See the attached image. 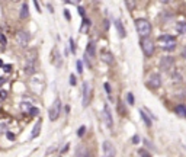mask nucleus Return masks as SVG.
I'll return each mask as SVG.
<instances>
[{"label": "nucleus", "mask_w": 186, "mask_h": 157, "mask_svg": "<svg viewBox=\"0 0 186 157\" xmlns=\"http://www.w3.org/2000/svg\"><path fill=\"white\" fill-rule=\"evenodd\" d=\"M182 57H183V58H186V47H185V48H183V51H182Z\"/></svg>", "instance_id": "45"}, {"label": "nucleus", "mask_w": 186, "mask_h": 157, "mask_svg": "<svg viewBox=\"0 0 186 157\" xmlns=\"http://www.w3.org/2000/svg\"><path fill=\"white\" fill-rule=\"evenodd\" d=\"M70 47H71V53H76V47H74V39L73 38H70Z\"/></svg>", "instance_id": "31"}, {"label": "nucleus", "mask_w": 186, "mask_h": 157, "mask_svg": "<svg viewBox=\"0 0 186 157\" xmlns=\"http://www.w3.org/2000/svg\"><path fill=\"white\" fill-rule=\"evenodd\" d=\"M41 127H42V119H38V121H36V124L34 125L32 132H31V138H32V140H34V138H36V137L39 135V132H41Z\"/></svg>", "instance_id": "13"}, {"label": "nucleus", "mask_w": 186, "mask_h": 157, "mask_svg": "<svg viewBox=\"0 0 186 157\" xmlns=\"http://www.w3.org/2000/svg\"><path fill=\"white\" fill-rule=\"evenodd\" d=\"M20 108H22V109H23V111H28V109H29V108H31V105H28V103H26V102H23V103H22V106H20Z\"/></svg>", "instance_id": "35"}, {"label": "nucleus", "mask_w": 186, "mask_h": 157, "mask_svg": "<svg viewBox=\"0 0 186 157\" xmlns=\"http://www.w3.org/2000/svg\"><path fill=\"white\" fill-rule=\"evenodd\" d=\"M67 150H68V144H65V147H63V150H61V154H64Z\"/></svg>", "instance_id": "44"}, {"label": "nucleus", "mask_w": 186, "mask_h": 157, "mask_svg": "<svg viewBox=\"0 0 186 157\" xmlns=\"http://www.w3.org/2000/svg\"><path fill=\"white\" fill-rule=\"evenodd\" d=\"M3 70H5L6 73H10V71H12V64H5V65H3Z\"/></svg>", "instance_id": "30"}, {"label": "nucleus", "mask_w": 186, "mask_h": 157, "mask_svg": "<svg viewBox=\"0 0 186 157\" xmlns=\"http://www.w3.org/2000/svg\"><path fill=\"white\" fill-rule=\"evenodd\" d=\"M60 112H61V100L60 98H57L53 103V106L50 108V112H48V115H50V119L51 121H55L58 117H60Z\"/></svg>", "instance_id": "4"}, {"label": "nucleus", "mask_w": 186, "mask_h": 157, "mask_svg": "<svg viewBox=\"0 0 186 157\" xmlns=\"http://www.w3.org/2000/svg\"><path fill=\"white\" fill-rule=\"evenodd\" d=\"M76 156H89V153L86 151V148H84V147H77Z\"/></svg>", "instance_id": "22"}, {"label": "nucleus", "mask_w": 186, "mask_h": 157, "mask_svg": "<svg viewBox=\"0 0 186 157\" xmlns=\"http://www.w3.org/2000/svg\"><path fill=\"white\" fill-rule=\"evenodd\" d=\"M83 99H82V102H83V106L86 108V106H89V103H90V99H92V87H90V84L87 83V82H84L83 83Z\"/></svg>", "instance_id": "6"}, {"label": "nucleus", "mask_w": 186, "mask_h": 157, "mask_svg": "<svg viewBox=\"0 0 186 157\" xmlns=\"http://www.w3.org/2000/svg\"><path fill=\"white\" fill-rule=\"evenodd\" d=\"M26 71H28L29 74H32V73L35 71V65H34V58H31V60L28 61V64H26Z\"/></svg>", "instance_id": "20"}, {"label": "nucleus", "mask_w": 186, "mask_h": 157, "mask_svg": "<svg viewBox=\"0 0 186 157\" xmlns=\"http://www.w3.org/2000/svg\"><path fill=\"white\" fill-rule=\"evenodd\" d=\"M172 79H173V82H177V83H179V82H182V76H180L179 73L173 74V76H172Z\"/></svg>", "instance_id": "26"}, {"label": "nucleus", "mask_w": 186, "mask_h": 157, "mask_svg": "<svg viewBox=\"0 0 186 157\" xmlns=\"http://www.w3.org/2000/svg\"><path fill=\"white\" fill-rule=\"evenodd\" d=\"M3 83H5V79H3V77H0V86H3Z\"/></svg>", "instance_id": "46"}, {"label": "nucleus", "mask_w": 186, "mask_h": 157, "mask_svg": "<svg viewBox=\"0 0 186 157\" xmlns=\"http://www.w3.org/2000/svg\"><path fill=\"white\" fill-rule=\"evenodd\" d=\"M19 18H20V19H26V18H29V7H28L26 3L22 5L20 12H19Z\"/></svg>", "instance_id": "15"}, {"label": "nucleus", "mask_w": 186, "mask_h": 157, "mask_svg": "<svg viewBox=\"0 0 186 157\" xmlns=\"http://www.w3.org/2000/svg\"><path fill=\"white\" fill-rule=\"evenodd\" d=\"M144 143H146V144H147L148 147H151V148H154V146H153V144H151V143H150V141H148L147 138H144Z\"/></svg>", "instance_id": "43"}, {"label": "nucleus", "mask_w": 186, "mask_h": 157, "mask_svg": "<svg viewBox=\"0 0 186 157\" xmlns=\"http://www.w3.org/2000/svg\"><path fill=\"white\" fill-rule=\"evenodd\" d=\"M140 115H141V118H143V121L146 122V125H147V127H151V119L148 118V115L146 114L144 111H140Z\"/></svg>", "instance_id": "19"}, {"label": "nucleus", "mask_w": 186, "mask_h": 157, "mask_svg": "<svg viewBox=\"0 0 186 157\" xmlns=\"http://www.w3.org/2000/svg\"><path fill=\"white\" fill-rule=\"evenodd\" d=\"M34 5H35L36 12H41V7H39V5H38V0H34Z\"/></svg>", "instance_id": "39"}, {"label": "nucleus", "mask_w": 186, "mask_h": 157, "mask_svg": "<svg viewBox=\"0 0 186 157\" xmlns=\"http://www.w3.org/2000/svg\"><path fill=\"white\" fill-rule=\"evenodd\" d=\"M176 31L182 35L186 34V22H179V24L176 25Z\"/></svg>", "instance_id": "17"}, {"label": "nucleus", "mask_w": 186, "mask_h": 157, "mask_svg": "<svg viewBox=\"0 0 186 157\" xmlns=\"http://www.w3.org/2000/svg\"><path fill=\"white\" fill-rule=\"evenodd\" d=\"M28 114H29V115H32V117H36V115L39 114V109H38V108H32V106H31V108L28 109Z\"/></svg>", "instance_id": "23"}, {"label": "nucleus", "mask_w": 186, "mask_h": 157, "mask_svg": "<svg viewBox=\"0 0 186 157\" xmlns=\"http://www.w3.org/2000/svg\"><path fill=\"white\" fill-rule=\"evenodd\" d=\"M64 16H65V19H67V20H70V19H71V15L68 13V10H64Z\"/></svg>", "instance_id": "38"}, {"label": "nucleus", "mask_w": 186, "mask_h": 157, "mask_svg": "<svg viewBox=\"0 0 186 157\" xmlns=\"http://www.w3.org/2000/svg\"><path fill=\"white\" fill-rule=\"evenodd\" d=\"M103 121H105V124H106V127H108V128H112V127H113V117H112V111H111V108H109V105H108V103H105V105H103Z\"/></svg>", "instance_id": "7"}, {"label": "nucleus", "mask_w": 186, "mask_h": 157, "mask_svg": "<svg viewBox=\"0 0 186 157\" xmlns=\"http://www.w3.org/2000/svg\"><path fill=\"white\" fill-rule=\"evenodd\" d=\"M95 54H96V42L90 41L87 44V48H86V55L89 58H93V57H95Z\"/></svg>", "instance_id": "11"}, {"label": "nucleus", "mask_w": 186, "mask_h": 157, "mask_svg": "<svg viewBox=\"0 0 186 157\" xmlns=\"http://www.w3.org/2000/svg\"><path fill=\"white\" fill-rule=\"evenodd\" d=\"M7 138L13 141V140H15V134H12V132H7Z\"/></svg>", "instance_id": "41"}, {"label": "nucleus", "mask_w": 186, "mask_h": 157, "mask_svg": "<svg viewBox=\"0 0 186 157\" xmlns=\"http://www.w3.org/2000/svg\"><path fill=\"white\" fill-rule=\"evenodd\" d=\"M103 86H105V90H106V93H108V96L111 98V95H112V89H111V84H109V83H105Z\"/></svg>", "instance_id": "25"}, {"label": "nucleus", "mask_w": 186, "mask_h": 157, "mask_svg": "<svg viewBox=\"0 0 186 157\" xmlns=\"http://www.w3.org/2000/svg\"><path fill=\"white\" fill-rule=\"evenodd\" d=\"M6 96H7V92H6V90H0V100H3Z\"/></svg>", "instance_id": "33"}, {"label": "nucleus", "mask_w": 186, "mask_h": 157, "mask_svg": "<svg viewBox=\"0 0 186 157\" xmlns=\"http://www.w3.org/2000/svg\"><path fill=\"white\" fill-rule=\"evenodd\" d=\"M138 141H140V137H138V135H134V137H132V143H134V144H137Z\"/></svg>", "instance_id": "42"}, {"label": "nucleus", "mask_w": 186, "mask_h": 157, "mask_svg": "<svg viewBox=\"0 0 186 157\" xmlns=\"http://www.w3.org/2000/svg\"><path fill=\"white\" fill-rule=\"evenodd\" d=\"M64 2H68V0H64Z\"/></svg>", "instance_id": "48"}, {"label": "nucleus", "mask_w": 186, "mask_h": 157, "mask_svg": "<svg viewBox=\"0 0 186 157\" xmlns=\"http://www.w3.org/2000/svg\"><path fill=\"white\" fill-rule=\"evenodd\" d=\"M84 132H86V127H80L79 131H77V135H79V137H83Z\"/></svg>", "instance_id": "27"}, {"label": "nucleus", "mask_w": 186, "mask_h": 157, "mask_svg": "<svg viewBox=\"0 0 186 157\" xmlns=\"http://www.w3.org/2000/svg\"><path fill=\"white\" fill-rule=\"evenodd\" d=\"M89 26H90V20H89V19H84V20H83V26H80V32H86Z\"/></svg>", "instance_id": "21"}, {"label": "nucleus", "mask_w": 186, "mask_h": 157, "mask_svg": "<svg viewBox=\"0 0 186 157\" xmlns=\"http://www.w3.org/2000/svg\"><path fill=\"white\" fill-rule=\"evenodd\" d=\"M127 102H128V105H134V95L131 92H128V95H127Z\"/></svg>", "instance_id": "24"}, {"label": "nucleus", "mask_w": 186, "mask_h": 157, "mask_svg": "<svg viewBox=\"0 0 186 157\" xmlns=\"http://www.w3.org/2000/svg\"><path fill=\"white\" fill-rule=\"evenodd\" d=\"M0 42H2L3 45H6V36L3 34H0Z\"/></svg>", "instance_id": "36"}, {"label": "nucleus", "mask_w": 186, "mask_h": 157, "mask_svg": "<svg viewBox=\"0 0 186 157\" xmlns=\"http://www.w3.org/2000/svg\"><path fill=\"white\" fill-rule=\"evenodd\" d=\"M175 67V58L170 57V55H166L160 60V69L164 70V71H170Z\"/></svg>", "instance_id": "5"}, {"label": "nucleus", "mask_w": 186, "mask_h": 157, "mask_svg": "<svg viewBox=\"0 0 186 157\" xmlns=\"http://www.w3.org/2000/svg\"><path fill=\"white\" fill-rule=\"evenodd\" d=\"M102 148H103V154H105V156H108V157L116 156V150H115V147H113V144H112L111 141H103Z\"/></svg>", "instance_id": "10"}, {"label": "nucleus", "mask_w": 186, "mask_h": 157, "mask_svg": "<svg viewBox=\"0 0 186 157\" xmlns=\"http://www.w3.org/2000/svg\"><path fill=\"white\" fill-rule=\"evenodd\" d=\"M175 111H176V114L179 115V117H182V118H186V106L185 105H177L176 108H175Z\"/></svg>", "instance_id": "16"}, {"label": "nucleus", "mask_w": 186, "mask_h": 157, "mask_svg": "<svg viewBox=\"0 0 186 157\" xmlns=\"http://www.w3.org/2000/svg\"><path fill=\"white\" fill-rule=\"evenodd\" d=\"M0 67H3V61L2 60H0Z\"/></svg>", "instance_id": "47"}, {"label": "nucleus", "mask_w": 186, "mask_h": 157, "mask_svg": "<svg viewBox=\"0 0 186 157\" xmlns=\"http://www.w3.org/2000/svg\"><path fill=\"white\" fill-rule=\"evenodd\" d=\"M102 61L106 63V64H113V63H115V57H113L112 53H108V51L105 53V51H103V53H102Z\"/></svg>", "instance_id": "14"}, {"label": "nucleus", "mask_w": 186, "mask_h": 157, "mask_svg": "<svg viewBox=\"0 0 186 157\" xmlns=\"http://www.w3.org/2000/svg\"><path fill=\"white\" fill-rule=\"evenodd\" d=\"M15 2H16V0H15Z\"/></svg>", "instance_id": "49"}, {"label": "nucleus", "mask_w": 186, "mask_h": 157, "mask_svg": "<svg viewBox=\"0 0 186 157\" xmlns=\"http://www.w3.org/2000/svg\"><path fill=\"white\" fill-rule=\"evenodd\" d=\"M115 28H116V32H118L119 38H125V36H127L125 28H124V25H122V22H121L119 19H116V20H115Z\"/></svg>", "instance_id": "12"}, {"label": "nucleus", "mask_w": 186, "mask_h": 157, "mask_svg": "<svg viewBox=\"0 0 186 157\" xmlns=\"http://www.w3.org/2000/svg\"><path fill=\"white\" fill-rule=\"evenodd\" d=\"M138 154L140 156H144V157H150V153H147L144 148H141V150H138Z\"/></svg>", "instance_id": "29"}, {"label": "nucleus", "mask_w": 186, "mask_h": 157, "mask_svg": "<svg viewBox=\"0 0 186 157\" xmlns=\"http://www.w3.org/2000/svg\"><path fill=\"white\" fill-rule=\"evenodd\" d=\"M147 84H148V87H151V89H158V87L161 86V76H160L158 73L150 74Z\"/></svg>", "instance_id": "9"}, {"label": "nucleus", "mask_w": 186, "mask_h": 157, "mask_svg": "<svg viewBox=\"0 0 186 157\" xmlns=\"http://www.w3.org/2000/svg\"><path fill=\"white\" fill-rule=\"evenodd\" d=\"M103 28H105L106 31L109 29V20H108V19H105V20H103Z\"/></svg>", "instance_id": "37"}, {"label": "nucleus", "mask_w": 186, "mask_h": 157, "mask_svg": "<svg viewBox=\"0 0 186 157\" xmlns=\"http://www.w3.org/2000/svg\"><path fill=\"white\" fill-rule=\"evenodd\" d=\"M135 29L140 36H150L151 34V24L147 19H135Z\"/></svg>", "instance_id": "1"}, {"label": "nucleus", "mask_w": 186, "mask_h": 157, "mask_svg": "<svg viewBox=\"0 0 186 157\" xmlns=\"http://www.w3.org/2000/svg\"><path fill=\"white\" fill-rule=\"evenodd\" d=\"M125 6H127L128 10L132 12V10L137 7V0H125Z\"/></svg>", "instance_id": "18"}, {"label": "nucleus", "mask_w": 186, "mask_h": 157, "mask_svg": "<svg viewBox=\"0 0 186 157\" xmlns=\"http://www.w3.org/2000/svg\"><path fill=\"white\" fill-rule=\"evenodd\" d=\"M0 131H2V132H6V131H7V125H6L5 122H0Z\"/></svg>", "instance_id": "32"}, {"label": "nucleus", "mask_w": 186, "mask_h": 157, "mask_svg": "<svg viewBox=\"0 0 186 157\" xmlns=\"http://www.w3.org/2000/svg\"><path fill=\"white\" fill-rule=\"evenodd\" d=\"M70 84H71V86H74V84H76V76H74V74L70 76Z\"/></svg>", "instance_id": "34"}, {"label": "nucleus", "mask_w": 186, "mask_h": 157, "mask_svg": "<svg viewBox=\"0 0 186 157\" xmlns=\"http://www.w3.org/2000/svg\"><path fill=\"white\" fill-rule=\"evenodd\" d=\"M158 42H160V47L161 50H164V51H173L176 48V39L175 36L169 35V34H164V35H160L158 36Z\"/></svg>", "instance_id": "2"}, {"label": "nucleus", "mask_w": 186, "mask_h": 157, "mask_svg": "<svg viewBox=\"0 0 186 157\" xmlns=\"http://www.w3.org/2000/svg\"><path fill=\"white\" fill-rule=\"evenodd\" d=\"M140 45H141V50L144 53V55L147 58H150L154 53V42L150 36H143L141 41H140Z\"/></svg>", "instance_id": "3"}, {"label": "nucleus", "mask_w": 186, "mask_h": 157, "mask_svg": "<svg viewBox=\"0 0 186 157\" xmlns=\"http://www.w3.org/2000/svg\"><path fill=\"white\" fill-rule=\"evenodd\" d=\"M77 73H80V74L83 73V63H82L80 60L77 61Z\"/></svg>", "instance_id": "28"}, {"label": "nucleus", "mask_w": 186, "mask_h": 157, "mask_svg": "<svg viewBox=\"0 0 186 157\" xmlns=\"http://www.w3.org/2000/svg\"><path fill=\"white\" fill-rule=\"evenodd\" d=\"M77 10H79V15H80V16H84V7H82V6H80Z\"/></svg>", "instance_id": "40"}, {"label": "nucleus", "mask_w": 186, "mask_h": 157, "mask_svg": "<svg viewBox=\"0 0 186 157\" xmlns=\"http://www.w3.org/2000/svg\"><path fill=\"white\" fill-rule=\"evenodd\" d=\"M29 39H31V35H29V32H26V31H20V32L16 35V41H18V44H19L22 48H25V47L28 45Z\"/></svg>", "instance_id": "8"}]
</instances>
